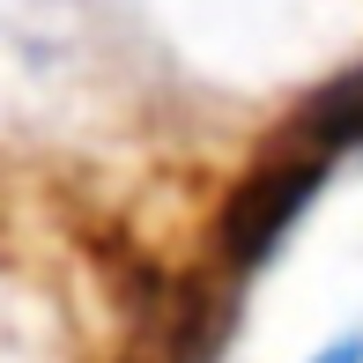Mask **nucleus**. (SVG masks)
Returning a JSON list of instances; mask_svg holds the SVG:
<instances>
[{
	"label": "nucleus",
	"instance_id": "f257e3e1",
	"mask_svg": "<svg viewBox=\"0 0 363 363\" xmlns=\"http://www.w3.org/2000/svg\"><path fill=\"white\" fill-rule=\"evenodd\" d=\"M311 363H363V334H341L334 349H319V356H311Z\"/></svg>",
	"mask_w": 363,
	"mask_h": 363
}]
</instances>
